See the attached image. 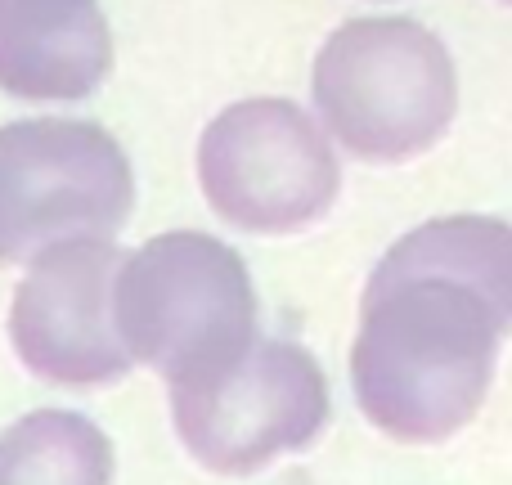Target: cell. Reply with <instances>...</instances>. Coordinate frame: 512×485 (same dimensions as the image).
<instances>
[{
	"label": "cell",
	"mask_w": 512,
	"mask_h": 485,
	"mask_svg": "<svg viewBox=\"0 0 512 485\" xmlns=\"http://www.w3.org/2000/svg\"><path fill=\"white\" fill-rule=\"evenodd\" d=\"M512 333V225L423 221L387 247L360 297L351 391L400 445H441L481 414Z\"/></svg>",
	"instance_id": "1"
},
{
	"label": "cell",
	"mask_w": 512,
	"mask_h": 485,
	"mask_svg": "<svg viewBox=\"0 0 512 485\" xmlns=\"http://www.w3.org/2000/svg\"><path fill=\"white\" fill-rule=\"evenodd\" d=\"M113 315L135 364L171 391L225 378L256 346V288L243 256L203 230H171L117 270Z\"/></svg>",
	"instance_id": "2"
},
{
	"label": "cell",
	"mask_w": 512,
	"mask_h": 485,
	"mask_svg": "<svg viewBox=\"0 0 512 485\" xmlns=\"http://www.w3.org/2000/svg\"><path fill=\"white\" fill-rule=\"evenodd\" d=\"M324 131L360 162H409L445 140L459 113V72L414 18H351L310 72Z\"/></svg>",
	"instance_id": "3"
},
{
	"label": "cell",
	"mask_w": 512,
	"mask_h": 485,
	"mask_svg": "<svg viewBox=\"0 0 512 485\" xmlns=\"http://www.w3.org/2000/svg\"><path fill=\"white\" fill-rule=\"evenodd\" d=\"M135 207L122 144L95 122L0 126V265L72 239H113Z\"/></svg>",
	"instance_id": "4"
},
{
	"label": "cell",
	"mask_w": 512,
	"mask_h": 485,
	"mask_svg": "<svg viewBox=\"0 0 512 485\" xmlns=\"http://www.w3.org/2000/svg\"><path fill=\"white\" fill-rule=\"evenodd\" d=\"M198 185L221 221L248 234L315 225L342 189L328 131L292 99H243L198 140Z\"/></svg>",
	"instance_id": "5"
},
{
	"label": "cell",
	"mask_w": 512,
	"mask_h": 485,
	"mask_svg": "<svg viewBox=\"0 0 512 485\" xmlns=\"http://www.w3.org/2000/svg\"><path fill=\"white\" fill-rule=\"evenodd\" d=\"M333 400L319 360L297 342L256 337L225 378L171 391L176 436L207 472L248 477L319 441Z\"/></svg>",
	"instance_id": "6"
},
{
	"label": "cell",
	"mask_w": 512,
	"mask_h": 485,
	"mask_svg": "<svg viewBox=\"0 0 512 485\" xmlns=\"http://www.w3.org/2000/svg\"><path fill=\"white\" fill-rule=\"evenodd\" d=\"M122 261L113 239H72L32 256L9 306L23 369L59 387H108L135 369L113 315Z\"/></svg>",
	"instance_id": "7"
},
{
	"label": "cell",
	"mask_w": 512,
	"mask_h": 485,
	"mask_svg": "<svg viewBox=\"0 0 512 485\" xmlns=\"http://www.w3.org/2000/svg\"><path fill=\"white\" fill-rule=\"evenodd\" d=\"M113 68L99 0H0V90L32 104L86 99Z\"/></svg>",
	"instance_id": "8"
},
{
	"label": "cell",
	"mask_w": 512,
	"mask_h": 485,
	"mask_svg": "<svg viewBox=\"0 0 512 485\" xmlns=\"http://www.w3.org/2000/svg\"><path fill=\"white\" fill-rule=\"evenodd\" d=\"M117 454L99 423L36 409L0 432V485H113Z\"/></svg>",
	"instance_id": "9"
},
{
	"label": "cell",
	"mask_w": 512,
	"mask_h": 485,
	"mask_svg": "<svg viewBox=\"0 0 512 485\" xmlns=\"http://www.w3.org/2000/svg\"><path fill=\"white\" fill-rule=\"evenodd\" d=\"M508 5H512V0H508Z\"/></svg>",
	"instance_id": "10"
}]
</instances>
